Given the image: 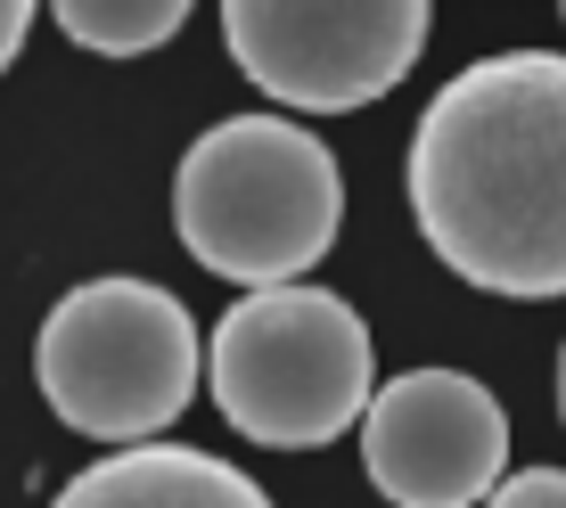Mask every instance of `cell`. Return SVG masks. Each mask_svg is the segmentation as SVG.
I'll return each mask as SVG.
<instances>
[{"label": "cell", "instance_id": "1", "mask_svg": "<svg viewBox=\"0 0 566 508\" xmlns=\"http://www.w3.org/2000/svg\"><path fill=\"white\" fill-rule=\"evenodd\" d=\"M411 213L476 296H566V50L476 57L427 99Z\"/></svg>", "mask_w": 566, "mask_h": 508}, {"label": "cell", "instance_id": "2", "mask_svg": "<svg viewBox=\"0 0 566 508\" xmlns=\"http://www.w3.org/2000/svg\"><path fill=\"white\" fill-rule=\"evenodd\" d=\"M172 230L230 287H296L345 230V172L296 115H222L172 172Z\"/></svg>", "mask_w": 566, "mask_h": 508}, {"label": "cell", "instance_id": "3", "mask_svg": "<svg viewBox=\"0 0 566 508\" xmlns=\"http://www.w3.org/2000/svg\"><path fill=\"white\" fill-rule=\"evenodd\" d=\"M33 378L74 435L140 452L198 402L206 345L172 287L115 271V279H83L50 304L42 337H33Z\"/></svg>", "mask_w": 566, "mask_h": 508}, {"label": "cell", "instance_id": "4", "mask_svg": "<svg viewBox=\"0 0 566 508\" xmlns=\"http://www.w3.org/2000/svg\"><path fill=\"white\" fill-rule=\"evenodd\" d=\"M213 410L263 452H321L354 435L369 394H378V353H369L361 311L328 287H255L213 320L206 345Z\"/></svg>", "mask_w": 566, "mask_h": 508}, {"label": "cell", "instance_id": "5", "mask_svg": "<svg viewBox=\"0 0 566 508\" xmlns=\"http://www.w3.org/2000/svg\"><path fill=\"white\" fill-rule=\"evenodd\" d=\"M222 42L263 99L354 115L427 50V0H222Z\"/></svg>", "mask_w": 566, "mask_h": 508}, {"label": "cell", "instance_id": "6", "mask_svg": "<svg viewBox=\"0 0 566 508\" xmlns=\"http://www.w3.org/2000/svg\"><path fill=\"white\" fill-rule=\"evenodd\" d=\"M361 467L395 508H484L510 476V410L468 369H402L361 410Z\"/></svg>", "mask_w": 566, "mask_h": 508}, {"label": "cell", "instance_id": "7", "mask_svg": "<svg viewBox=\"0 0 566 508\" xmlns=\"http://www.w3.org/2000/svg\"><path fill=\"white\" fill-rule=\"evenodd\" d=\"M50 508H271V493L213 452L140 443V452H115L99 467H83Z\"/></svg>", "mask_w": 566, "mask_h": 508}, {"label": "cell", "instance_id": "8", "mask_svg": "<svg viewBox=\"0 0 566 508\" xmlns=\"http://www.w3.org/2000/svg\"><path fill=\"white\" fill-rule=\"evenodd\" d=\"M198 0H50L57 33L91 57H148L189 25Z\"/></svg>", "mask_w": 566, "mask_h": 508}, {"label": "cell", "instance_id": "9", "mask_svg": "<svg viewBox=\"0 0 566 508\" xmlns=\"http://www.w3.org/2000/svg\"><path fill=\"white\" fill-rule=\"evenodd\" d=\"M484 508H566V467H517L493 484Z\"/></svg>", "mask_w": 566, "mask_h": 508}, {"label": "cell", "instance_id": "10", "mask_svg": "<svg viewBox=\"0 0 566 508\" xmlns=\"http://www.w3.org/2000/svg\"><path fill=\"white\" fill-rule=\"evenodd\" d=\"M25 33H33V0H0V74L17 66V50H25Z\"/></svg>", "mask_w": 566, "mask_h": 508}, {"label": "cell", "instance_id": "11", "mask_svg": "<svg viewBox=\"0 0 566 508\" xmlns=\"http://www.w3.org/2000/svg\"><path fill=\"white\" fill-rule=\"evenodd\" d=\"M558 419H566V345H558Z\"/></svg>", "mask_w": 566, "mask_h": 508}, {"label": "cell", "instance_id": "12", "mask_svg": "<svg viewBox=\"0 0 566 508\" xmlns=\"http://www.w3.org/2000/svg\"><path fill=\"white\" fill-rule=\"evenodd\" d=\"M558 17H566V0H558Z\"/></svg>", "mask_w": 566, "mask_h": 508}]
</instances>
